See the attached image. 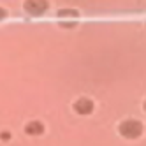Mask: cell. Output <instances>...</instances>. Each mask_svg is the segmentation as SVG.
<instances>
[{
	"mask_svg": "<svg viewBox=\"0 0 146 146\" xmlns=\"http://www.w3.org/2000/svg\"><path fill=\"white\" fill-rule=\"evenodd\" d=\"M23 11L30 16H42L48 13L49 9V2L48 0H23Z\"/></svg>",
	"mask_w": 146,
	"mask_h": 146,
	"instance_id": "3957f363",
	"label": "cell"
},
{
	"mask_svg": "<svg viewBox=\"0 0 146 146\" xmlns=\"http://www.w3.org/2000/svg\"><path fill=\"white\" fill-rule=\"evenodd\" d=\"M44 130H46V125L40 118H30L23 125V134L27 137H39V135L44 134Z\"/></svg>",
	"mask_w": 146,
	"mask_h": 146,
	"instance_id": "277c9868",
	"label": "cell"
},
{
	"mask_svg": "<svg viewBox=\"0 0 146 146\" xmlns=\"http://www.w3.org/2000/svg\"><path fill=\"white\" fill-rule=\"evenodd\" d=\"M56 16L60 19H64V18H78L79 16V11L76 7H62L56 11Z\"/></svg>",
	"mask_w": 146,
	"mask_h": 146,
	"instance_id": "5b68a950",
	"label": "cell"
},
{
	"mask_svg": "<svg viewBox=\"0 0 146 146\" xmlns=\"http://www.w3.org/2000/svg\"><path fill=\"white\" fill-rule=\"evenodd\" d=\"M143 111H144V113H146V99H144V100H143Z\"/></svg>",
	"mask_w": 146,
	"mask_h": 146,
	"instance_id": "52a82bcc",
	"label": "cell"
},
{
	"mask_svg": "<svg viewBox=\"0 0 146 146\" xmlns=\"http://www.w3.org/2000/svg\"><path fill=\"white\" fill-rule=\"evenodd\" d=\"M118 132L127 141L141 139V135L144 134V123L135 116H125L123 120L118 121Z\"/></svg>",
	"mask_w": 146,
	"mask_h": 146,
	"instance_id": "6da1fadb",
	"label": "cell"
},
{
	"mask_svg": "<svg viewBox=\"0 0 146 146\" xmlns=\"http://www.w3.org/2000/svg\"><path fill=\"white\" fill-rule=\"evenodd\" d=\"M72 111L79 116H92L95 113V100L88 95H79L72 102Z\"/></svg>",
	"mask_w": 146,
	"mask_h": 146,
	"instance_id": "7a4b0ae2",
	"label": "cell"
},
{
	"mask_svg": "<svg viewBox=\"0 0 146 146\" xmlns=\"http://www.w3.org/2000/svg\"><path fill=\"white\" fill-rule=\"evenodd\" d=\"M7 14H9V11H7L5 7L0 5V21H2V19H5V18H7Z\"/></svg>",
	"mask_w": 146,
	"mask_h": 146,
	"instance_id": "8992f818",
	"label": "cell"
},
{
	"mask_svg": "<svg viewBox=\"0 0 146 146\" xmlns=\"http://www.w3.org/2000/svg\"><path fill=\"white\" fill-rule=\"evenodd\" d=\"M144 27H146V21H144Z\"/></svg>",
	"mask_w": 146,
	"mask_h": 146,
	"instance_id": "ba28073f",
	"label": "cell"
}]
</instances>
